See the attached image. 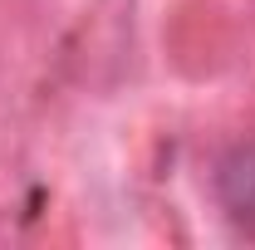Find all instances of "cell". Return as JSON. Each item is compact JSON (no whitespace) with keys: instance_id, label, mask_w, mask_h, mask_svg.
I'll use <instances>...</instances> for the list:
<instances>
[{"instance_id":"cell-1","label":"cell","mask_w":255,"mask_h":250,"mask_svg":"<svg viewBox=\"0 0 255 250\" xmlns=\"http://www.w3.org/2000/svg\"><path fill=\"white\" fill-rule=\"evenodd\" d=\"M216 196L226 216L255 236V142H236L216 167Z\"/></svg>"}]
</instances>
